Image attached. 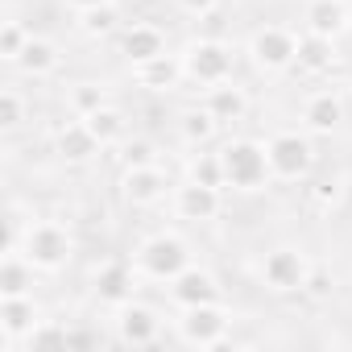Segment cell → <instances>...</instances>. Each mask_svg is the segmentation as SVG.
I'll use <instances>...</instances> for the list:
<instances>
[{"label": "cell", "instance_id": "obj_1", "mask_svg": "<svg viewBox=\"0 0 352 352\" xmlns=\"http://www.w3.org/2000/svg\"><path fill=\"white\" fill-rule=\"evenodd\" d=\"M220 157H224V183H232L241 191H257L270 179L265 149L253 145V141H232V145L220 149Z\"/></svg>", "mask_w": 352, "mask_h": 352}, {"label": "cell", "instance_id": "obj_2", "mask_svg": "<svg viewBox=\"0 0 352 352\" xmlns=\"http://www.w3.org/2000/svg\"><path fill=\"white\" fill-rule=\"evenodd\" d=\"M67 257H71V236H67L63 224L42 220V224L30 228V236H25V261H30V265H38V270H58Z\"/></svg>", "mask_w": 352, "mask_h": 352}, {"label": "cell", "instance_id": "obj_3", "mask_svg": "<svg viewBox=\"0 0 352 352\" xmlns=\"http://www.w3.org/2000/svg\"><path fill=\"white\" fill-rule=\"evenodd\" d=\"M183 71L208 87L216 83H228L232 79V50L220 46V42H195L187 54H183Z\"/></svg>", "mask_w": 352, "mask_h": 352}, {"label": "cell", "instance_id": "obj_4", "mask_svg": "<svg viewBox=\"0 0 352 352\" xmlns=\"http://www.w3.org/2000/svg\"><path fill=\"white\" fill-rule=\"evenodd\" d=\"M265 162H270V174H278V179H298L311 166V141L298 133H278L265 145Z\"/></svg>", "mask_w": 352, "mask_h": 352}, {"label": "cell", "instance_id": "obj_5", "mask_svg": "<svg viewBox=\"0 0 352 352\" xmlns=\"http://www.w3.org/2000/svg\"><path fill=\"white\" fill-rule=\"evenodd\" d=\"M298 58V38L282 25H265L257 38H253V63L261 71H282Z\"/></svg>", "mask_w": 352, "mask_h": 352}, {"label": "cell", "instance_id": "obj_6", "mask_svg": "<svg viewBox=\"0 0 352 352\" xmlns=\"http://www.w3.org/2000/svg\"><path fill=\"white\" fill-rule=\"evenodd\" d=\"M137 261L153 274V278H179L187 270V245L174 241V236H153L141 245Z\"/></svg>", "mask_w": 352, "mask_h": 352}, {"label": "cell", "instance_id": "obj_7", "mask_svg": "<svg viewBox=\"0 0 352 352\" xmlns=\"http://www.w3.org/2000/svg\"><path fill=\"white\" fill-rule=\"evenodd\" d=\"M261 274H265V282H270L274 290H302V286H307V261H302L294 249H274V253L265 257Z\"/></svg>", "mask_w": 352, "mask_h": 352}, {"label": "cell", "instance_id": "obj_8", "mask_svg": "<svg viewBox=\"0 0 352 352\" xmlns=\"http://www.w3.org/2000/svg\"><path fill=\"white\" fill-rule=\"evenodd\" d=\"M166 174H162V166L157 162H149V166H129V174H124V195L133 199V204H153V199H162L166 195Z\"/></svg>", "mask_w": 352, "mask_h": 352}, {"label": "cell", "instance_id": "obj_9", "mask_svg": "<svg viewBox=\"0 0 352 352\" xmlns=\"http://www.w3.org/2000/svg\"><path fill=\"white\" fill-rule=\"evenodd\" d=\"M348 5L344 0H311L307 5V34H319V38H336L348 30Z\"/></svg>", "mask_w": 352, "mask_h": 352}, {"label": "cell", "instance_id": "obj_10", "mask_svg": "<svg viewBox=\"0 0 352 352\" xmlns=\"http://www.w3.org/2000/svg\"><path fill=\"white\" fill-rule=\"evenodd\" d=\"M224 327H228V319H224V311H216L212 302H204V307H187L183 336H187L191 344H216Z\"/></svg>", "mask_w": 352, "mask_h": 352}, {"label": "cell", "instance_id": "obj_11", "mask_svg": "<svg viewBox=\"0 0 352 352\" xmlns=\"http://www.w3.org/2000/svg\"><path fill=\"white\" fill-rule=\"evenodd\" d=\"M170 282H174V286H170L174 302H183V307L216 302V282H212V274H204V270H183L179 278H170Z\"/></svg>", "mask_w": 352, "mask_h": 352}, {"label": "cell", "instance_id": "obj_12", "mask_svg": "<svg viewBox=\"0 0 352 352\" xmlns=\"http://www.w3.org/2000/svg\"><path fill=\"white\" fill-rule=\"evenodd\" d=\"M120 46H124V54H129L137 67H141V63H153V58L166 54V38H162L157 25H129Z\"/></svg>", "mask_w": 352, "mask_h": 352}, {"label": "cell", "instance_id": "obj_13", "mask_svg": "<svg viewBox=\"0 0 352 352\" xmlns=\"http://www.w3.org/2000/svg\"><path fill=\"white\" fill-rule=\"evenodd\" d=\"M179 212L187 220H212L220 212V187H208V183H187L179 187Z\"/></svg>", "mask_w": 352, "mask_h": 352}, {"label": "cell", "instance_id": "obj_14", "mask_svg": "<svg viewBox=\"0 0 352 352\" xmlns=\"http://www.w3.org/2000/svg\"><path fill=\"white\" fill-rule=\"evenodd\" d=\"M204 108L224 124V120H241L245 116V108H249V100H245V91L228 79V83H216V87H208V100H204Z\"/></svg>", "mask_w": 352, "mask_h": 352}, {"label": "cell", "instance_id": "obj_15", "mask_svg": "<svg viewBox=\"0 0 352 352\" xmlns=\"http://www.w3.org/2000/svg\"><path fill=\"white\" fill-rule=\"evenodd\" d=\"M302 120H307V129H315V133H331V129L344 120V104H340V96H331V91L311 96V100L302 104Z\"/></svg>", "mask_w": 352, "mask_h": 352}, {"label": "cell", "instance_id": "obj_16", "mask_svg": "<svg viewBox=\"0 0 352 352\" xmlns=\"http://www.w3.org/2000/svg\"><path fill=\"white\" fill-rule=\"evenodd\" d=\"M58 149H63V157H71V162H83V157H91L96 149H100V137L87 129V120L79 116L75 124H67L63 129V137H58Z\"/></svg>", "mask_w": 352, "mask_h": 352}, {"label": "cell", "instance_id": "obj_17", "mask_svg": "<svg viewBox=\"0 0 352 352\" xmlns=\"http://www.w3.org/2000/svg\"><path fill=\"white\" fill-rule=\"evenodd\" d=\"M187 71H183V63H170L166 54L162 58H153V63H141V71H137V79L145 83V87H153V91H162V87H174Z\"/></svg>", "mask_w": 352, "mask_h": 352}, {"label": "cell", "instance_id": "obj_18", "mask_svg": "<svg viewBox=\"0 0 352 352\" xmlns=\"http://www.w3.org/2000/svg\"><path fill=\"white\" fill-rule=\"evenodd\" d=\"M157 331V319L145 311V307H124L120 311V336L133 340V344H149Z\"/></svg>", "mask_w": 352, "mask_h": 352}, {"label": "cell", "instance_id": "obj_19", "mask_svg": "<svg viewBox=\"0 0 352 352\" xmlns=\"http://www.w3.org/2000/svg\"><path fill=\"white\" fill-rule=\"evenodd\" d=\"M331 38H319V34H307V38H298V67H307V71H323V67H331Z\"/></svg>", "mask_w": 352, "mask_h": 352}, {"label": "cell", "instance_id": "obj_20", "mask_svg": "<svg viewBox=\"0 0 352 352\" xmlns=\"http://www.w3.org/2000/svg\"><path fill=\"white\" fill-rule=\"evenodd\" d=\"M30 75H46V71H54L58 67V50L50 46V42H42V38H30V46L21 50V58H17Z\"/></svg>", "mask_w": 352, "mask_h": 352}, {"label": "cell", "instance_id": "obj_21", "mask_svg": "<svg viewBox=\"0 0 352 352\" xmlns=\"http://www.w3.org/2000/svg\"><path fill=\"white\" fill-rule=\"evenodd\" d=\"M129 286H133V270L129 265H104V274L96 278V290L104 298H112V302L129 298Z\"/></svg>", "mask_w": 352, "mask_h": 352}, {"label": "cell", "instance_id": "obj_22", "mask_svg": "<svg viewBox=\"0 0 352 352\" xmlns=\"http://www.w3.org/2000/svg\"><path fill=\"white\" fill-rule=\"evenodd\" d=\"M87 120V129L100 137V145H108V141H116L120 133H124V120H120V112H112V108H96L91 116H83Z\"/></svg>", "mask_w": 352, "mask_h": 352}, {"label": "cell", "instance_id": "obj_23", "mask_svg": "<svg viewBox=\"0 0 352 352\" xmlns=\"http://www.w3.org/2000/svg\"><path fill=\"white\" fill-rule=\"evenodd\" d=\"M216 124H220V120H216L208 108H199V112H187V116H183V137H187L191 145H199V141H208V137L216 133Z\"/></svg>", "mask_w": 352, "mask_h": 352}, {"label": "cell", "instance_id": "obj_24", "mask_svg": "<svg viewBox=\"0 0 352 352\" xmlns=\"http://www.w3.org/2000/svg\"><path fill=\"white\" fill-rule=\"evenodd\" d=\"M191 179L195 183H208V187H224V157L220 153H204L191 166Z\"/></svg>", "mask_w": 352, "mask_h": 352}, {"label": "cell", "instance_id": "obj_25", "mask_svg": "<svg viewBox=\"0 0 352 352\" xmlns=\"http://www.w3.org/2000/svg\"><path fill=\"white\" fill-rule=\"evenodd\" d=\"M30 319H34V311H30L25 294H5V327L21 331V327H30Z\"/></svg>", "mask_w": 352, "mask_h": 352}, {"label": "cell", "instance_id": "obj_26", "mask_svg": "<svg viewBox=\"0 0 352 352\" xmlns=\"http://www.w3.org/2000/svg\"><path fill=\"white\" fill-rule=\"evenodd\" d=\"M112 25H116V9L112 5H100V9L83 13V30L87 34H112Z\"/></svg>", "mask_w": 352, "mask_h": 352}, {"label": "cell", "instance_id": "obj_27", "mask_svg": "<svg viewBox=\"0 0 352 352\" xmlns=\"http://www.w3.org/2000/svg\"><path fill=\"white\" fill-rule=\"evenodd\" d=\"M25 46H30V38H25V30H21L17 21H9V25H5V38H0V54H5V58H13V63H17Z\"/></svg>", "mask_w": 352, "mask_h": 352}, {"label": "cell", "instance_id": "obj_28", "mask_svg": "<svg viewBox=\"0 0 352 352\" xmlns=\"http://www.w3.org/2000/svg\"><path fill=\"white\" fill-rule=\"evenodd\" d=\"M21 116H25V104H21V96L9 87L5 96H0V124H5V129H17Z\"/></svg>", "mask_w": 352, "mask_h": 352}, {"label": "cell", "instance_id": "obj_29", "mask_svg": "<svg viewBox=\"0 0 352 352\" xmlns=\"http://www.w3.org/2000/svg\"><path fill=\"white\" fill-rule=\"evenodd\" d=\"M25 265H30V261H25ZM25 265L9 253V261H5V294H25V286H21V282H25Z\"/></svg>", "mask_w": 352, "mask_h": 352}, {"label": "cell", "instance_id": "obj_30", "mask_svg": "<svg viewBox=\"0 0 352 352\" xmlns=\"http://www.w3.org/2000/svg\"><path fill=\"white\" fill-rule=\"evenodd\" d=\"M71 104H75V112H79V116H91L96 108H104V91H100V87H83V91H75V100H71Z\"/></svg>", "mask_w": 352, "mask_h": 352}, {"label": "cell", "instance_id": "obj_31", "mask_svg": "<svg viewBox=\"0 0 352 352\" xmlns=\"http://www.w3.org/2000/svg\"><path fill=\"white\" fill-rule=\"evenodd\" d=\"M124 162H129V166H149V162H153V149H149L145 141H137V145L124 149Z\"/></svg>", "mask_w": 352, "mask_h": 352}, {"label": "cell", "instance_id": "obj_32", "mask_svg": "<svg viewBox=\"0 0 352 352\" xmlns=\"http://www.w3.org/2000/svg\"><path fill=\"white\" fill-rule=\"evenodd\" d=\"M307 290H311V294H327V290H331V286H327V274H323V270L307 274Z\"/></svg>", "mask_w": 352, "mask_h": 352}, {"label": "cell", "instance_id": "obj_33", "mask_svg": "<svg viewBox=\"0 0 352 352\" xmlns=\"http://www.w3.org/2000/svg\"><path fill=\"white\" fill-rule=\"evenodd\" d=\"M179 5H183L187 13H212V9L220 5V0H179Z\"/></svg>", "mask_w": 352, "mask_h": 352}, {"label": "cell", "instance_id": "obj_34", "mask_svg": "<svg viewBox=\"0 0 352 352\" xmlns=\"http://www.w3.org/2000/svg\"><path fill=\"white\" fill-rule=\"evenodd\" d=\"M71 9H79V13H87V9H100V5H112V0H67Z\"/></svg>", "mask_w": 352, "mask_h": 352}]
</instances>
